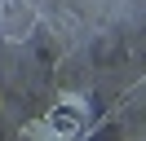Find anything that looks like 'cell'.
Returning <instances> with one entry per match:
<instances>
[{"instance_id":"cell-2","label":"cell","mask_w":146,"mask_h":141,"mask_svg":"<svg viewBox=\"0 0 146 141\" xmlns=\"http://www.w3.org/2000/svg\"><path fill=\"white\" fill-rule=\"evenodd\" d=\"M62 110H71L75 119H84V115H89V101H84L80 93H62Z\"/></svg>"},{"instance_id":"cell-1","label":"cell","mask_w":146,"mask_h":141,"mask_svg":"<svg viewBox=\"0 0 146 141\" xmlns=\"http://www.w3.org/2000/svg\"><path fill=\"white\" fill-rule=\"evenodd\" d=\"M27 137H31V141H62V137H58V128H53L49 119H36V123H27Z\"/></svg>"}]
</instances>
